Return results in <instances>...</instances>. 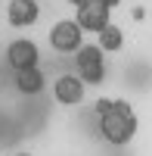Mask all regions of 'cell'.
Here are the masks:
<instances>
[{
	"mask_svg": "<svg viewBox=\"0 0 152 156\" xmlns=\"http://www.w3.org/2000/svg\"><path fill=\"white\" fill-rule=\"evenodd\" d=\"M96 115H99V134L112 147H124L137 137V112L127 100H96Z\"/></svg>",
	"mask_w": 152,
	"mask_h": 156,
	"instance_id": "1",
	"label": "cell"
},
{
	"mask_svg": "<svg viewBox=\"0 0 152 156\" xmlns=\"http://www.w3.org/2000/svg\"><path fill=\"white\" fill-rule=\"evenodd\" d=\"M74 66H78V78L84 84H103L106 78V59L99 44H84L74 56Z\"/></svg>",
	"mask_w": 152,
	"mask_h": 156,
	"instance_id": "2",
	"label": "cell"
},
{
	"mask_svg": "<svg viewBox=\"0 0 152 156\" xmlns=\"http://www.w3.org/2000/svg\"><path fill=\"white\" fill-rule=\"evenodd\" d=\"M50 47L59 53H78L84 47V28L74 19H62L50 28Z\"/></svg>",
	"mask_w": 152,
	"mask_h": 156,
	"instance_id": "3",
	"label": "cell"
},
{
	"mask_svg": "<svg viewBox=\"0 0 152 156\" xmlns=\"http://www.w3.org/2000/svg\"><path fill=\"white\" fill-rule=\"evenodd\" d=\"M6 59L12 69H34L37 62H41V50H37L34 41H28V37H19V41H12L6 47Z\"/></svg>",
	"mask_w": 152,
	"mask_h": 156,
	"instance_id": "4",
	"label": "cell"
},
{
	"mask_svg": "<svg viewBox=\"0 0 152 156\" xmlns=\"http://www.w3.org/2000/svg\"><path fill=\"white\" fill-rule=\"evenodd\" d=\"M74 22H78L84 31H96V34H99V31L109 25V6L96 3V0H90V3L78 6V16H74Z\"/></svg>",
	"mask_w": 152,
	"mask_h": 156,
	"instance_id": "5",
	"label": "cell"
},
{
	"mask_svg": "<svg viewBox=\"0 0 152 156\" xmlns=\"http://www.w3.org/2000/svg\"><path fill=\"white\" fill-rule=\"evenodd\" d=\"M53 94L62 106H78L84 100V81L78 75H59L53 81Z\"/></svg>",
	"mask_w": 152,
	"mask_h": 156,
	"instance_id": "6",
	"label": "cell"
},
{
	"mask_svg": "<svg viewBox=\"0 0 152 156\" xmlns=\"http://www.w3.org/2000/svg\"><path fill=\"white\" fill-rule=\"evenodd\" d=\"M37 16H41V6L34 0H9V6H6V19L12 28H28V25L37 22Z\"/></svg>",
	"mask_w": 152,
	"mask_h": 156,
	"instance_id": "7",
	"label": "cell"
},
{
	"mask_svg": "<svg viewBox=\"0 0 152 156\" xmlns=\"http://www.w3.org/2000/svg\"><path fill=\"white\" fill-rule=\"evenodd\" d=\"M44 84H47V78H44V72L41 69H19L16 72V87H19V94H28V97H34V94H41L44 90Z\"/></svg>",
	"mask_w": 152,
	"mask_h": 156,
	"instance_id": "8",
	"label": "cell"
},
{
	"mask_svg": "<svg viewBox=\"0 0 152 156\" xmlns=\"http://www.w3.org/2000/svg\"><path fill=\"white\" fill-rule=\"evenodd\" d=\"M124 47V34H121V28H118V25H106V28L103 31H99V50H103V53H106V50H109V53H115V50H121Z\"/></svg>",
	"mask_w": 152,
	"mask_h": 156,
	"instance_id": "9",
	"label": "cell"
},
{
	"mask_svg": "<svg viewBox=\"0 0 152 156\" xmlns=\"http://www.w3.org/2000/svg\"><path fill=\"white\" fill-rule=\"evenodd\" d=\"M96 3H103V6H109V9H112V6H118L121 0H96Z\"/></svg>",
	"mask_w": 152,
	"mask_h": 156,
	"instance_id": "10",
	"label": "cell"
},
{
	"mask_svg": "<svg viewBox=\"0 0 152 156\" xmlns=\"http://www.w3.org/2000/svg\"><path fill=\"white\" fill-rule=\"evenodd\" d=\"M68 3H74V6H84V3H90V0H68Z\"/></svg>",
	"mask_w": 152,
	"mask_h": 156,
	"instance_id": "11",
	"label": "cell"
},
{
	"mask_svg": "<svg viewBox=\"0 0 152 156\" xmlns=\"http://www.w3.org/2000/svg\"><path fill=\"white\" fill-rule=\"evenodd\" d=\"M16 156H31V153H16Z\"/></svg>",
	"mask_w": 152,
	"mask_h": 156,
	"instance_id": "12",
	"label": "cell"
}]
</instances>
